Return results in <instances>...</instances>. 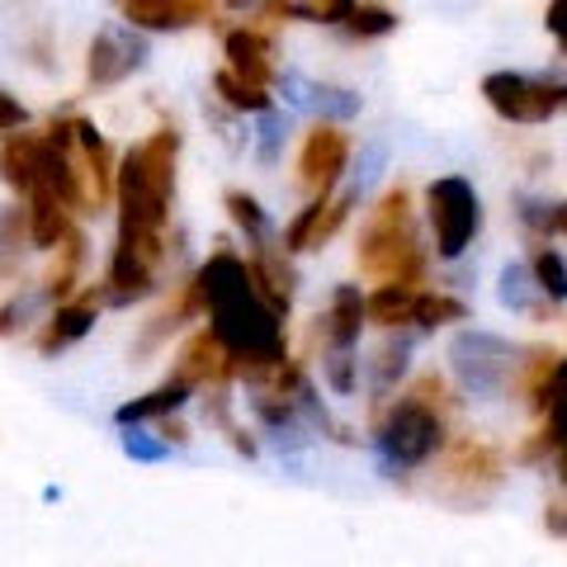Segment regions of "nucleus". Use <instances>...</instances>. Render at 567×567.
Wrapping results in <instances>:
<instances>
[{"mask_svg": "<svg viewBox=\"0 0 567 567\" xmlns=\"http://www.w3.org/2000/svg\"><path fill=\"white\" fill-rule=\"evenodd\" d=\"M194 293H199V312L208 317V331L233 354L237 379L260 388L289 364L284 317L260 293L251 260H241L237 251H213L194 270Z\"/></svg>", "mask_w": 567, "mask_h": 567, "instance_id": "obj_1", "label": "nucleus"}, {"mask_svg": "<svg viewBox=\"0 0 567 567\" xmlns=\"http://www.w3.org/2000/svg\"><path fill=\"white\" fill-rule=\"evenodd\" d=\"M175 166H181V133L175 128H156L118 156V237L166 241V223L175 208Z\"/></svg>", "mask_w": 567, "mask_h": 567, "instance_id": "obj_2", "label": "nucleus"}, {"mask_svg": "<svg viewBox=\"0 0 567 567\" xmlns=\"http://www.w3.org/2000/svg\"><path fill=\"white\" fill-rule=\"evenodd\" d=\"M445 440H450V402H445V383L435 374H425L406 393H398V402L374 425V450L383 473H412L431 464L445 450Z\"/></svg>", "mask_w": 567, "mask_h": 567, "instance_id": "obj_3", "label": "nucleus"}, {"mask_svg": "<svg viewBox=\"0 0 567 567\" xmlns=\"http://www.w3.org/2000/svg\"><path fill=\"white\" fill-rule=\"evenodd\" d=\"M360 270L379 284H406L421 289L425 284V251L416 241V218H412V194L402 185L388 189L379 208L369 213L364 233H360Z\"/></svg>", "mask_w": 567, "mask_h": 567, "instance_id": "obj_4", "label": "nucleus"}, {"mask_svg": "<svg viewBox=\"0 0 567 567\" xmlns=\"http://www.w3.org/2000/svg\"><path fill=\"white\" fill-rule=\"evenodd\" d=\"M450 369L468 398H502L520 374V350L496 331L464 327L450 341Z\"/></svg>", "mask_w": 567, "mask_h": 567, "instance_id": "obj_5", "label": "nucleus"}, {"mask_svg": "<svg viewBox=\"0 0 567 567\" xmlns=\"http://www.w3.org/2000/svg\"><path fill=\"white\" fill-rule=\"evenodd\" d=\"M425 218L435 233V256L458 260L473 246V237L483 233V199H477L473 181L464 175H440L425 189Z\"/></svg>", "mask_w": 567, "mask_h": 567, "instance_id": "obj_6", "label": "nucleus"}, {"mask_svg": "<svg viewBox=\"0 0 567 567\" xmlns=\"http://www.w3.org/2000/svg\"><path fill=\"white\" fill-rule=\"evenodd\" d=\"M483 100L506 123H548L567 114V85L525 76V71H492V76H483Z\"/></svg>", "mask_w": 567, "mask_h": 567, "instance_id": "obj_7", "label": "nucleus"}, {"mask_svg": "<svg viewBox=\"0 0 567 567\" xmlns=\"http://www.w3.org/2000/svg\"><path fill=\"white\" fill-rule=\"evenodd\" d=\"M147 66V39L133 24H110L91 39V52H85V81L95 91H110V85H123L133 71Z\"/></svg>", "mask_w": 567, "mask_h": 567, "instance_id": "obj_8", "label": "nucleus"}, {"mask_svg": "<svg viewBox=\"0 0 567 567\" xmlns=\"http://www.w3.org/2000/svg\"><path fill=\"white\" fill-rule=\"evenodd\" d=\"M350 171V137L341 123H317L298 152V185L308 194H336Z\"/></svg>", "mask_w": 567, "mask_h": 567, "instance_id": "obj_9", "label": "nucleus"}, {"mask_svg": "<svg viewBox=\"0 0 567 567\" xmlns=\"http://www.w3.org/2000/svg\"><path fill=\"white\" fill-rule=\"evenodd\" d=\"M502 473H506V464L492 445H483V440H458L445 458V477H450L445 496H454L458 506H473L502 483Z\"/></svg>", "mask_w": 567, "mask_h": 567, "instance_id": "obj_10", "label": "nucleus"}, {"mask_svg": "<svg viewBox=\"0 0 567 567\" xmlns=\"http://www.w3.org/2000/svg\"><path fill=\"white\" fill-rule=\"evenodd\" d=\"M360 204V194H312V199L293 213V223L284 227V251H317V246H327L336 233H341V223L350 218V208Z\"/></svg>", "mask_w": 567, "mask_h": 567, "instance_id": "obj_11", "label": "nucleus"}, {"mask_svg": "<svg viewBox=\"0 0 567 567\" xmlns=\"http://www.w3.org/2000/svg\"><path fill=\"white\" fill-rule=\"evenodd\" d=\"M279 91H284V104H289V110L317 114L322 123H350L354 114H360V95L354 91H346V85L308 81V76H298V71H284Z\"/></svg>", "mask_w": 567, "mask_h": 567, "instance_id": "obj_12", "label": "nucleus"}, {"mask_svg": "<svg viewBox=\"0 0 567 567\" xmlns=\"http://www.w3.org/2000/svg\"><path fill=\"white\" fill-rule=\"evenodd\" d=\"M48 171V137L43 133H10L0 142V181H6L20 199L43 189Z\"/></svg>", "mask_w": 567, "mask_h": 567, "instance_id": "obj_13", "label": "nucleus"}, {"mask_svg": "<svg viewBox=\"0 0 567 567\" xmlns=\"http://www.w3.org/2000/svg\"><path fill=\"white\" fill-rule=\"evenodd\" d=\"M223 58H227V62H223L227 71H237L241 81L260 85V91H270V85L279 81L270 33H260V29H251V24H241V29L227 33V39H223Z\"/></svg>", "mask_w": 567, "mask_h": 567, "instance_id": "obj_14", "label": "nucleus"}, {"mask_svg": "<svg viewBox=\"0 0 567 567\" xmlns=\"http://www.w3.org/2000/svg\"><path fill=\"white\" fill-rule=\"evenodd\" d=\"M364 327H369V293H360V284H336L331 303L322 312V350H360Z\"/></svg>", "mask_w": 567, "mask_h": 567, "instance_id": "obj_15", "label": "nucleus"}, {"mask_svg": "<svg viewBox=\"0 0 567 567\" xmlns=\"http://www.w3.org/2000/svg\"><path fill=\"white\" fill-rule=\"evenodd\" d=\"M128 24L142 33H175L204 20L208 0H118Z\"/></svg>", "mask_w": 567, "mask_h": 567, "instance_id": "obj_16", "label": "nucleus"}, {"mask_svg": "<svg viewBox=\"0 0 567 567\" xmlns=\"http://www.w3.org/2000/svg\"><path fill=\"white\" fill-rule=\"evenodd\" d=\"M95 317H100V303L95 298H71V303H58L52 317L39 331V354H58L66 346H76L81 336L95 331Z\"/></svg>", "mask_w": 567, "mask_h": 567, "instance_id": "obj_17", "label": "nucleus"}, {"mask_svg": "<svg viewBox=\"0 0 567 567\" xmlns=\"http://www.w3.org/2000/svg\"><path fill=\"white\" fill-rule=\"evenodd\" d=\"M199 393L189 379H181V374H171L166 383H156L152 393H142V398H133V402H123L118 412H114V421L118 425H142V421H162V416H175V412H185V402Z\"/></svg>", "mask_w": 567, "mask_h": 567, "instance_id": "obj_18", "label": "nucleus"}, {"mask_svg": "<svg viewBox=\"0 0 567 567\" xmlns=\"http://www.w3.org/2000/svg\"><path fill=\"white\" fill-rule=\"evenodd\" d=\"M24 218H29V246L33 251H58V246L71 237V208L58 199V194H29L24 199Z\"/></svg>", "mask_w": 567, "mask_h": 567, "instance_id": "obj_19", "label": "nucleus"}, {"mask_svg": "<svg viewBox=\"0 0 567 567\" xmlns=\"http://www.w3.org/2000/svg\"><path fill=\"white\" fill-rule=\"evenodd\" d=\"M251 275L260 284V293L270 298V308L279 317H289L293 308V270H289V260H284V246L275 251V246H256L251 251Z\"/></svg>", "mask_w": 567, "mask_h": 567, "instance_id": "obj_20", "label": "nucleus"}, {"mask_svg": "<svg viewBox=\"0 0 567 567\" xmlns=\"http://www.w3.org/2000/svg\"><path fill=\"white\" fill-rule=\"evenodd\" d=\"M496 298H502V308H511V312H539V303H548V298L539 293V284H535L529 260L502 265V275H496Z\"/></svg>", "mask_w": 567, "mask_h": 567, "instance_id": "obj_21", "label": "nucleus"}, {"mask_svg": "<svg viewBox=\"0 0 567 567\" xmlns=\"http://www.w3.org/2000/svg\"><path fill=\"white\" fill-rule=\"evenodd\" d=\"M416 293H421V289H406V284H379V289L369 293V322L383 327V331L412 327Z\"/></svg>", "mask_w": 567, "mask_h": 567, "instance_id": "obj_22", "label": "nucleus"}, {"mask_svg": "<svg viewBox=\"0 0 567 567\" xmlns=\"http://www.w3.org/2000/svg\"><path fill=\"white\" fill-rule=\"evenodd\" d=\"M223 204H227V218H233V227L246 237V246H270V213L260 208L256 194H246V189H227L223 194Z\"/></svg>", "mask_w": 567, "mask_h": 567, "instance_id": "obj_23", "label": "nucleus"}, {"mask_svg": "<svg viewBox=\"0 0 567 567\" xmlns=\"http://www.w3.org/2000/svg\"><path fill=\"white\" fill-rule=\"evenodd\" d=\"M406 364H412V336H388L383 350L374 354V364H369V388H374V398L393 393L398 379L406 374Z\"/></svg>", "mask_w": 567, "mask_h": 567, "instance_id": "obj_24", "label": "nucleus"}, {"mask_svg": "<svg viewBox=\"0 0 567 567\" xmlns=\"http://www.w3.org/2000/svg\"><path fill=\"white\" fill-rule=\"evenodd\" d=\"M213 95H218L233 114H265V110H275L270 91H260V85H251V81H241L237 71H227V66L213 76Z\"/></svg>", "mask_w": 567, "mask_h": 567, "instance_id": "obj_25", "label": "nucleus"}, {"mask_svg": "<svg viewBox=\"0 0 567 567\" xmlns=\"http://www.w3.org/2000/svg\"><path fill=\"white\" fill-rule=\"evenodd\" d=\"M450 322H468V303H464V298L440 293V289H421L416 308H412V327L435 331V327H450Z\"/></svg>", "mask_w": 567, "mask_h": 567, "instance_id": "obj_26", "label": "nucleus"}, {"mask_svg": "<svg viewBox=\"0 0 567 567\" xmlns=\"http://www.w3.org/2000/svg\"><path fill=\"white\" fill-rule=\"evenodd\" d=\"M360 0H270L275 14H289V20L303 24H346Z\"/></svg>", "mask_w": 567, "mask_h": 567, "instance_id": "obj_27", "label": "nucleus"}, {"mask_svg": "<svg viewBox=\"0 0 567 567\" xmlns=\"http://www.w3.org/2000/svg\"><path fill=\"white\" fill-rule=\"evenodd\" d=\"M529 270H535V284H539V293L548 298V308L567 303V260H563V251L539 246V251L529 256Z\"/></svg>", "mask_w": 567, "mask_h": 567, "instance_id": "obj_28", "label": "nucleus"}, {"mask_svg": "<svg viewBox=\"0 0 567 567\" xmlns=\"http://www.w3.org/2000/svg\"><path fill=\"white\" fill-rule=\"evenodd\" d=\"M289 128H293V114L289 110H265L256 114V156L260 166H275L284 142H289Z\"/></svg>", "mask_w": 567, "mask_h": 567, "instance_id": "obj_29", "label": "nucleus"}, {"mask_svg": "<svg viewBox=\"0 0 567 567\" xmlns=\"http://www.w3.org/2000/svg\"><path fill=\"white\" fill-rule=\"evenodd\" d=\"M350 39H360V43H369V39H388V33L398 29V14L388 10V6H374V0H360L354 6V14L341 24Z\"/></svg>", "mask_w": 567, "mask_h": 567, "instance_id": "obj_30", "label": "nucleus"}, {"mask_svg": "<svg viewBox=\"0 0 567 567\" xmlns=\"http://www.w3.org/2000/svg\"><path fill=\"white\" fill-rule=\"evenodd\" d=\"M118 450L133 458V464H166L171 458V440L152 435L147 425H118Z\"/></svg>", "mask_w": 567, "mask_h": 567, "instance_id": "obj_31", "label": "nucleus"}, {"mask_svg": "<svg viewBox=\"0 0 567 567\" xmlns=\"http://www.w3.org/2000/svg\"><path fill=\"white\" fill-rule=\"evenodd\" d=\"M383 171H388V142H364V147H360V162H354L350 185H346V189H350V194H360V199H364V194L383 181Z\"/></svg>", "mask_w": 567, "mask_h": 567, "instance_id": "obj_32", "label": "nucleus"}, {"mask_svg": "<svg viewBox=\"0 0 567 567\" xmlns=\"http://www.w3.org/2000/svg\"><path fill=\"white\" fill-rule=\"evenodd\" d=\"M322 379L336 398H350L360 388V360H354V350H322Z\"/></svg>", "mask_w": 567, "mask_h": 567, "instance_id": "obj_33", "label": "nucleus"}, {"mask_svg": "<svg viewBox=\"0 0 567 567\" xmlns=\"http://www.w3.org/2000/svg\"><path fill=\"white\" fill-rule=\"evenodd\" d=\"M548 435L554 440H567V354L554 369V383H548Z\"/></svg>", "mask_w": 567, "mask_h": 567, "instance_id": "obj_34", "label": "nucleus"}, {"mask_svg": "<svg viewBox=\"0 0 567 567\" xmlns=\"http://www.w3.org/2000/svg\"><path fill=\"white\" fill-rule=\"evenodd\" d=\"M24 128H29V110H24V104L6 91V85H0V137L24 133Z\"/></svg>", "mask_w": 567, "mask_h": 567, "instance_id": "obj_35", "label": "nucleus"}, {"mask_svg": "<svg viewBox=\"0 0 567 567\" xmlns=\"http://www.w3.org/2000/svg\"><path fill=\"white\" fill-rule=\"evenodd\" d=\"M544 24H548V33H554V39L563 43V52H567V0H548Z\"/></svg>", "mask_w": 567, "mask_h": 567, "instance_id": "obj_36", "label": "nucleus"}, {"mask_svg": "<svg viewBox=\"0 0 567 567\" xmlns=\"http://www.w3.org/2000/svg\"><path fill=\"white\" fill-rule=\"evenodd\" d=\"M544 525H548V535L567 539V502H548L544 506Z\"/></svg>", "mask_w": 567, "mask_h": 567, "instance_id": "obj_37", "label": "nucleus"}, {"mask_svg": "<svg viewBox=\"0 0 567 567\" xmlns=\"http://www.w3.org/2000/svg\"><path fill=\"white\" fill-rule=\"evenodd\" d=\"M544 233H548V237H567V199H563V204H548Z\"/></svg>", "mask_w": 567, "mask_h": 567, "instance_id": "obj_38", "label": "nucleus"}, {"mask_svg": "<svg viewBox=\"0 0 567 567\" xmlns=\"http://www.w3.org/2000/svg\"><path fill=\"white\" fill-rule=\"evenodd\" d=\"M554 454H558V473H563V483H567V440H558Z\"/></svg>", "mask_w": 567, "mask_h": 567, "instance_id": "obj_39", "label": "nucleus"}, {"mask_svg": "<svg viewBox=\"0 0 567 567\" xmlns=\"http://www.w3.org/2000/svg\"><path fill=\"white\" fill-rule=\"evenodd\" d=\"M223 6H227V10H251L256 0H223Z\"/></svg>", "mask_w": 567, "mask_h": 567, "instance_id": "obj_40", "label": "nucleus"}]
</instances>
